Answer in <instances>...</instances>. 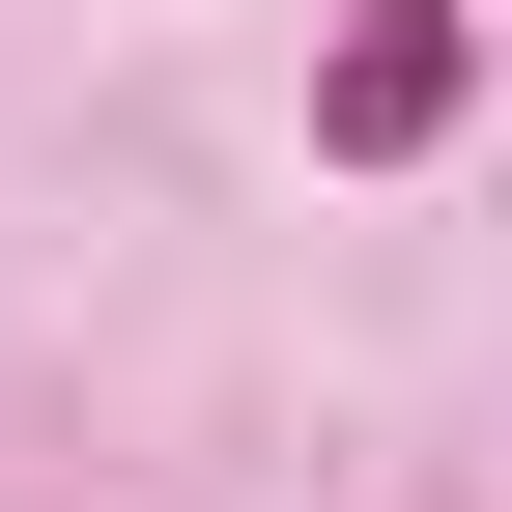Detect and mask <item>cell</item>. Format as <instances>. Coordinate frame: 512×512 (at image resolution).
Segmentation results:
<instances>
[{"label": "cell", "instance_id": "6da1fadb", "mask_svg": "<svg viewBox=\"0 0 512 512\" xmlns=\"http://www.w3.org/2000/svg\"><path fill=\"white\" fill-rule=\"evenodd\" d=\"M313 143H342V171H399V143H456V0H370V29L313 57Z\"/></svg>", "mask_w": 512, "mask_h": 512}]
</instances>
